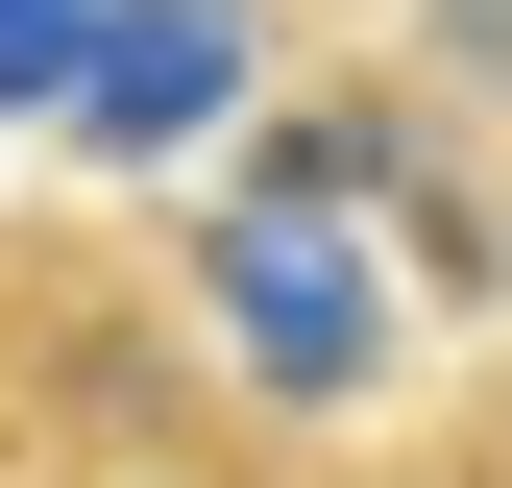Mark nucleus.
<instances>
[{"label":"nucleus","mask_w":512,"mask_h":488,"mask_svg":"<svg viewBox=\"0 0 512 488\" xmlns=\"http://www.w3.org/2000/svg\"><path fill=\"white\" fill-rule=\"evenodd\" d=\"M196 269H220V318H244V366H269L293 415H342L366 366H391V293H366V244H317V220H269V196H244V220L196 244Z\"/></svg>","instance_id":"1"},{"label":"nucleus","mask_w":512,"mask_h":488,"mask_svg":"<svg viewBox=\"0 0 512 488\" xmlns=\"http://www.w3.org/2000/svg\"><path fill=\"white\" fill-rule=\"evenodd\" d=\"M220 74H244V0H98V147H171V122H220Z\"/></svg>","instance_id":"2"},{"label":"nucleus","mask_w":512,"mask_h":488,"mask_svg":"<svg viewBox=\"0 0 512 488\" xmlns=\"http://www.w3.org/2000/svg\"><path fill=\"white\" fill-rule=\"evenodd\" d=\"M147 488H171V464H147Z\"/></svg>","instance_id":"3"}]
</instances>
